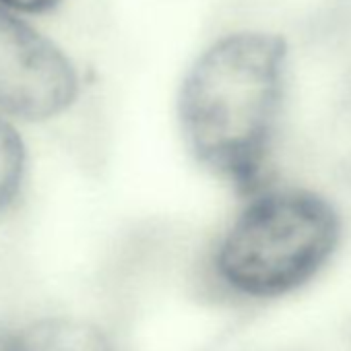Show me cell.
Instances as JSON below:
<instances>
[{"mask_svg": "<svg viewBox=\"0 0 351 351\" xmlns=\"http://www.w3.org/2000/svg\"><path fill=\"white\" fill-rule=\"evenodd\" d=\"M287 75V46L261 32L232 34L207 48L180 91V122L195 157L240 193L258 191Z\"/></svg>", "mask_w": 351, "mask_h": 351, "instance_id": "1", "label": "cell"}, {"mask_svg": "<svg viewBox=\"0 0 351 351\" xmlns=\"http://www.w3.org/2000/svg\"><path fill=\"white\" fill-rule=\"evenodd\" d=\"M339 215L318 195L279 191L254 199L223 236L217 275L234 291L275 298L312 279L335 252Z\"/></svg>", "mask_w": 351, "mask_h": 351, "instance_id": "2", "label": "cell"}, {"mask_svg": "<svg viewBox=\"0 0 351 351\" xmlns=\"http://www.w3.org/2000/svg\"><path fill=\"white\" fill-rule=\"evenodd\" d=\"M77 91V71L64 52L0 7V112L46 120L62 114Z\"/></svg>", "mask_w": 351, "mask_h": 351, "instance_id": "3", "label": "cell"}, {"mask_svg": "<svg viewBox=\"0 0 351 351\" xmlns=\"http://www.w3.org/2000/svg\"><path fill=\"white\" fill-rule=\"evenodd\" d=\"M3 351H112L106 335L91 322L50 316L17 328Z\"/></svg>", "mask_w": 351, "mask_h": 351, "instance_id": "4", "label": "cell"}, {"mask_svg": "<svg viewBox=\"0 0 351 351\" xmlns=\"http://www.w3.org/2000/svg\"><path fill=\"white\" fill-rule=\"evenodd\" d=\"M25 145L17 130L0 120V215H3L21 191L25 176Z\"/></svg>", "mask_w": 351, "mask_h": 351, "instance_id": "5", "label": "cell"}, {"mask_svg": "<svg viewBox=\"0 0 351 351\" xmlns=\"http://www.w3.org/2000/svg\"><path fill=\"white\" fill-rule=\"evenodd\" d=\"M58 5H60V0H0V7L3 9H13V11L32 13V15L50 13Z\"/></svg>", "mask_w": 351, "mask_h": 351, "instance_id": "6", "label": "cell"}]
</instances>
